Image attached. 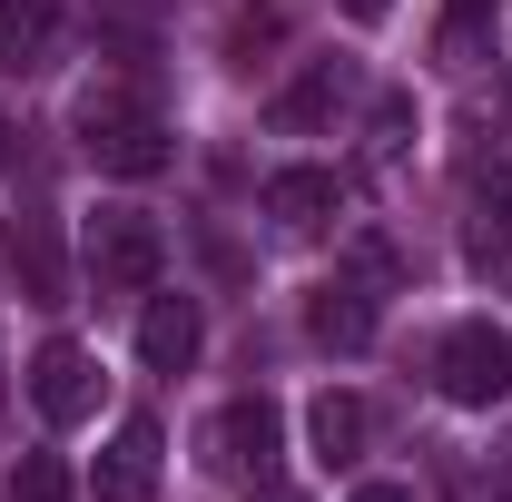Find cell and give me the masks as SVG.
I'll return each mask as SVG.
<instances>
[{
  "mask_svg": "<svg viewBox=\"0 0 512 502\" xmlns=\"http://www.w3.org/2000/svg\"><path fill=\"white\" fill-rule=\"evenodd\" d=\"M79 256H89V286L138 296V286H158L168 237H158V217H148V207H99V217L79 227Z\"/></svg>",
  "mask_w": 512,
  "mask_h": 502,
  "instance_id": "cell-2",
  "label": "cell"
},
{
  "mask_svg": "<svg viewBox=\"0 0 512 502\" xmlns=\"http://www.w3.org/2000/svg\"><path fill=\"white\" fill-rule=\"evenodd\" d=\"M276 453H286V414H276L266 394H237V404L207 424V463H217V473H237V483H247V473L266 483V473H276Z\"/></svg>",
  "mask_w": 512,
  "mask_h": 502,
  "instance_id": "cell-4",
  "label": "cell"
},
{
  "mask_svg": "<svg viewBox=\"0 0 512 502\" xmlns=\"http://www.w3.org/2000/svg\"><path fill=\"white\" fill-rule=\"evenodd\" d=\"M306 335H316L325 355H365L375 345V286L365 276H325L316 296H306Z\"/></svg>",
  "mask_w": 512,
  "mask_h": 502,
  "instance_id": "cell-6",
  "label": "cell"
},
{
  "mask_svg": "<svg viewBox=\"0 0 512 502\" xmlns=\"http://www.w3.org/2000/svg\"><path fill=\"white\" fill-rule=\"evenodd\" d=\"M335 10H345V20H365V30H375L384 10H394V0H335Z\"/></svg>",
  "mask_w": 512,
  "mask_h": 502,
  "instance_id": "cell-17",
  "label": "cell"
},
{
  "mask_svg": "<svg viewBox=\"0 0 512 502\" xmlns=\"http://www.w3.org/2000/svg\"><path fill=\"white\" fill-rule=\"evenodd\" d=\"M79 148H89V168H109V178H158L168 168V119L148 109V89H128V79H99V89H79Z\"/></svg>",
  "mask_w": 512,
  "mask_h": 502,
  "instance_id": "cell-1",
  "label": "cell"
},
{
  "mask_svg": "<svg viewBox=\"0 0 512 502\" xmlns=\"http://www.w3.org/2000/svg\"><path fill=\"white\" fill-rule=\"evenodd\" d=\"M276 40H286V10H276V0L237 10V20H227V69H256V50H276Z\"/></svg>",
  "mask_w": 512,
  "mask_h": 502,
  "instance_id": "cell-14",
  "label": "cell"
},
{
  "mask_svg": "<svg viewBox=\"0 0 512 502\" xmlns=\"http://www.w3.org/2000/svg\"><path fill=\"white\" fill-rule=\"evenodd\" d=\"M158 453H168V434L148 414H128L109 434V453H99V502H148L158 493Z\"/></svg>",
  "mask_w": 512,
  "mask_h": 502,
  "instance_id": "cell-8",
  "label": "cell"
},
{
  "mask_svg": "<svg viewBox=\"0 0 512 502\" xmlns=\"http://www.w3.org/2000/svg\"><path fill=\"white\" fill-rule=\"evenodd\" d=\"M266 502H296V493H266Z\"/></svg>",
  "mask_w": 512,
  "mask_h": 502,
  "instance_id": "cell-20",
  "label": "cell"
},
{
  "mask_svg": "<svg viewBox=\"0 0 512 502\" xmlns=\"http://www.w3.org/2000/svg\"><path fill=\"white\" fill-rule=\"evenodd\" d=\"M0 256H10V247H0Z\"/></svg>",
  "mask_w": 512,
  "mask_h": 502,
  "instance_id": "cell-21",
  "label": "cell"
},
{
  "mask_svg": "<svg viewBox=\"0 0 512 502\" xmlns=\"http://www.w3.org/2000/svg\"><path fill=\"white\" fill-rule=\"evenodd\" d=\"M0 158H10V128H0Z\"/></svg>",
  "mask_w": 512,
  "mask_h": 502,
  "instance_id": "cell-19",
  "label": "cell"
},
{
  "mask_svg": "<svg viewBox=\"0 0 512 502\" xmlns=\"http://www.w3.org/2000/svg\"><path fill=\"white\" fill-rule=\"evenodd\" d=\"M463 256H473V276H493L512 286V158L473 188V227H463Z\"/></svg>",
  "mask_w": 512,
  "mask_h": 502,
  "instance_id": "cell-9",
  "label": "cell"
},
{
  "mask_svg": "<svg viewBox=\"0 0 512 502\" xmlns=\"http://www.w3.org/2000/svg\"><path fill=\"white\" fill-rule=\"evenodd\" d=\"M99 355L89 345H40V365H30V404L50 414V424H89L99 414Z\"/></svg>",
  "mask_w": 512,
  "mask_h": 502,
  "instance_id": "cell-5",
  "label": "cell"
},
{
  "mask_svg": "<svg viewBox=\"0 0 512 502\" xmlns=\"http://www.w3.org/2000/svg\"><path fill=\"white\" fill-rule=\"evenodd\" d=\"M434 384H444L453 404H473V414H493L512 394V335L493 315H473V325H453L444 345H434Z\"/></svg>",
  "mask_w": 512,
  "mask_h": 502,
  "instance_id": "cell-3",
  "label": "cell"
},
{
  "mask_svg": "<svg viewBox=\"0 0 512 502\" xmlns=\"http://www.w3.org/2000/svg\"><path fill=\"white\" fill-rule=\"evenodd\" d=\"M345 99H355V69H345V60H306V79H286V89L266 99V119L296 138V128H325Z\"/></svg>",
  "mask_w": 512,
  "mask_h": 502,
  "instance_id": "cell-11",
  "label": "cell"
},
{
  "mask_svg": "<svg viewBox=\"0 0 512 502\" xmlns=\"http://www.w3.org/2000/svg\"><path fill=\"white\" fill-rule=\"evenodd\" d=\"M10 502H69V463H60V453H20Z\"/></svg>",
  "mask_w": 512,
  "mask_h": 502,
  "instance_id": "cell-15",
  "label": "cell"
},
{
  "mask_svg": "<svg viewBox=\"0 0 512 502\" xmlns=\"http://www.w3.org/2000/svg\"><path fill=\"white\" fill-rule=\"evenodd\" d=\"M266 217H276L286 237H325V227L345 217L335 168H276V178H266Z\"/></svg>",
  "mask_w": 512,
  "mask_h": 502,
  "instance_id": "cell-7",
  "label": "cell"
},
{
  "mask_svg": "<svg viewBox=\"0 0 512 502\" xmlns=\"http://www.w3.org/2000/svg\"><path fill=\"white\" fill-rule=\"evenodd\" d=\"M355 502H414V493H394V483H365V493H355Z\"/></svg>",
  "mask_w": 512,
  "mask_h": 502,
  "instance_id": "cell-18",
  "label": "cell"
},
{
  "mask_svg": "<svg viewBox=\"0 0 512 502\" xmlns=\"http://www.w3.org/2000/svg\"><path fill=\"white\" fill-rule=\"evenodd\" d=\"M197 335H207L197 296H148V315H138V365H148V375H188Z\"/></svg>",
  "mask_w": 512,
  "mask_h": 502,
  "instance_id": "cell-10",
  "label": "cell"
},
{
  "mask_svg": "<svg viewBox=\"0 0 512 502\" xmlns=\"http://www.w3.org/2000/svg\"><path fill=\"white\" fill-rule=\"evenodd\" d=\"M60 60V0H0V69Z\"/></svg>",
  "mask_w": 512,
  "mask_h": 502,
  "instance_id": "cell-13",
  "label": "cell"
},
{
  "mask_svg": "<svg viewBox=\"0 0 512 502\" xmlns=\"http://www.w3.org/2000/svg\"><path fill=\"white\" fill-rule=\"evenodd\" d=\"M365 434H375V404H365V394H316V404H306V443H316L325 473L365 463Z\"/></svg>",
  "mask_w": 512,
  "mask_h": 502,
  "instance_id": "cell-12",
  "label": "cell"
},
{
  "mask_svg": "<svg viewBox=\"0 0 512 502\" xmlns=\"http://www.w3.org/2000/svg\"><path fill=\"white\" fill-rule=\"evenodd\" d=\"M493 20H503V0H444V40H453V50H463V40H483Z\"/></svg>",
  "mask_w": 512,
  "mask_h": 502,
  "instance_id": "cell-16",
  "label": "cell"
}]
</instances>
